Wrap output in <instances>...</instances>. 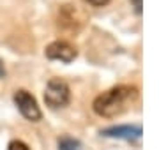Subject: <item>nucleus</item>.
<instances>
[{
	"label": "nucleus",
	"instance_id": "f257e3e1",
	"mask_svg": "<svg viewBox=\"0 0 159 150\" xmlns=\"http://www.w3.org/2000/svg\"><path fill=\"white\" fill-rule=\"evenodd\" d=\"M138 97V88L131 87V85H119L106 90V92L99 94L94 99L92 108L96 111V115L104 117V118H111V117L122 115L124 111L129 110V106Z\"/></svg>",
	"mask_w": 159,
	"mask_h": 150
},
{
	"label": "nucleus",
	"instance_id": "0eeeda50",
	"mask_svg": "<svg viewBox=\"0 0 159 150\" xmlns=\"http://www.w3.org/2000/svg\"><path fill=\"white\" fill-rule=\"evenodd\" d=\"M7 150H30V148H29V145L23 143L21 139H12L9 143V147H7Z\"/></svg>",
	"mask_w": 159,
	"mask_h": 150
},
{
	"label": "nucleus",
	"instance_id": "6e6552de",
	"mask_svg": "<svg viewBox=\"0 0 159 150\" xmlns=\"http://www.w3.org/2000/svg\"><path fill=\"white\" fill-rule=\"evenodd\" d=\"M85 2L94 7H102V6H106V4H110V0H85Z\"/></svg>",
	"mask_w": 159,
	"mask_h": 150
},
{
	"label": "nucleus",
	"instance_id": "9d476101",
	"mask_svg": "<svg viewBox=\"0 0 159 150\" xmlns=\"http://www.w3.org/2000/svg\"><path fill=\"white\" fill-rule=\"evenodd\" d=\"M6 74V71H4V64H2V60H0V76Z\"/></svg>",
	"mask_w": 159,
	"mask_h": 150
},
{
	"label": "nucleus",
	"instance_id": "20e7f679",
	"mask_svg": "<svg viewBox=\"0 0 159 150\" xmlns=\"http://www.w3.org/2000/svg\"><path fill=\"white\" fill-rule=\"evenodd\" d=\"M46 57L50 58V60H60V62H73L78 51H76V48L73 44H69L67 41H55V42H51L46 46Z\"/></svg>",
	"mask_w": 159,
	"mask_h": 150
},
{
	"label": "nucleus",
	"instance_id": "f03ea898",
	"mask_svg": "<svg viewBox=\"0 0 159 150\" xmlns=\"http://www.w3.org/2000/svg\"><path fill=\"white\" fill-rule=\"evenodd\" d=\"M71 99L69 85L60 78H51L44 90V103L50 108H64Z\"/></svg>",
	"mask_w": 159,
	"mask_h": 150
},
{
	"label": "nucleus",
	"instance_id": "1a4fd4ad",
	"mask_svg": "<svg viewBox=\"0 0 159 150\" xmlns=\"http://www.w3.org/2000/svg\"><path fill=\"white\" fill-rule=\"evenodd\" d=\"M131 2H133V7H134V11L140 14V12H142V0H131Z\"/></svg>",
	"mask_w": 159,
	"mask_h": 150
},
{
	"label": "nucleus",
	"instance_id": "423d86ee",
	"mask_svg": "<svg viewBox=\"0 0 159 150\" xmlns=\"http://www.w3.org/2000/svg\"><path fill=\"white\" fill-rule=\"evenodd\" d=\"M81 145H80L78 139L71 138V136H62L58 138V150H80Z\"/></svg>",
	"mask_w": 159,
	"mask_h": 150
},
{
	"label": "nucleus",
	"instance_id": "39448f33",
	"mask_svg": "<svg viewBox=\"0 0 159 150\" xmlns=\"http://www.w3.org/2000/svg\"><path fill=\"white\" fill-rule=\"evenodd\" d=\"M102 136L106 138H119V139H127V141H134V139L142 138V126H111L101 131Z\"/></svg>",
	"mask_w": 159,
	"mask_h": 150
},
{
	"label": "nucleus",
	"instance_id": "7ed1b4c3",
	"mask_svg": "<svg viewBox=\"0 0 159 150\" xmlns=\"http://www.w3.org/2000/svg\"><path fill=\"white\" fill-rule=\"evenodd\" d=\"M14 104L18 106L20 113H21L27 120H32V122L41 120V117H43L41 108L37 106V101H35V97L30 92L23 90V88L21 90H16V92H14Z\"/></svg>",
	"mask_w": 159,
	"mask_h": 150
}]
</instances>
